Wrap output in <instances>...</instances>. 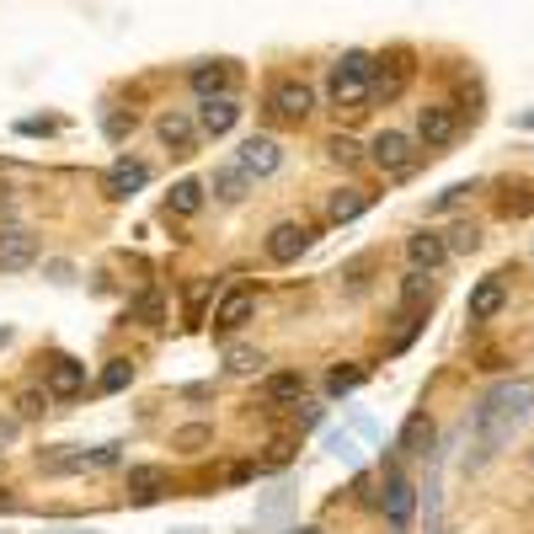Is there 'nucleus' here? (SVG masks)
Here are the masks:
<instances>
[{
    "label": "nucleus",
    "mask_w": 534,
    "mask_h": 534,
    "mask_svg": "<svg viewBox=\"0 0 534 534\" xmlns=\"http://www.w3.org/2000/svg\"><path fill=\"white\" fill-rule=\"evenodd\" d=\"M529 417H534V380H502V385H492L476 401V412H470V449H476V454H470L465 465L481 470L486 460H497V454L524 433Z\"/></svg>",
    "instance_id": "obj_1"
},
{
    "label": "nucleus",
    "mask_w": 534,
    "mask_h": 534,
    "mask_svg": "<svg viewBox=\"0 0 534 534\" xmlns=\"http://www.w3.org/2000/svg\"><path fill=\"white\" fill-rule=\"evenodd\" d=\"M369 91H374V54L348 49L332 65V75H326V97H332L337 113H358L369 102Z\"/></svg>",
    "instance_id": "obj_2"
},
{
    "label": "nucleus",
    "mask_w": 534,
    "mask_h": 534,
    "mask_svg": "<svg viewBox=\"0 0 534 534\" xmlns=\"http://www.w3.org/2000/svg\"><path fill=\"white\" fill-rule=\"evenodd\" d=\"M369 161L385 171V177H412L417 161H422V150H417V139L412 134H401V129H380L369 139Z\"/></svg>",
    "instance_id": "obj_3"
},
{
    "label": "nucleus",
    "mask_w": 534,
    "mask_h": 534,
    "mask_svg": "<svg viewBox=\"0 0 534 534\" xmlns=\"http://www.w3.org/2000/svg\"><path fill=\"white\" fill-rule=\"evenodd\" d=\"M310 241H316V230H310V225H300V219H278V225L267 230L262 251H267V262L289 267V262H300L305 251H310Z\"/></svg>",
    "instance_id": "obj_4"
},
{
    "label": "nucleus",
    "mask_w": 534,
    "mask_h": 534,
    "mask_svg": "<svg viewBox=\"0 0 534 534\" xmlns=\"http://www.w3.org/2000/svg\"><path fill=\"white\" fill-rule=\"evenodd\" d=\"M460 139V113H454V102H428L417 107V145L428 150H444Z\"/></svg>",
    "instance_id": "obj_5"
},
{
    "label": "nucleus",
    "mask_w": 534,
    "mask_h": 534,
    "mask_svg": "<svg viewBox=\"0 0 534 534\" xmlns=\"http://www.w3.org/2000/svg\"><path fill=\"white\" fill-rule=\"evenodd\" d=\"M267 113L284 118V123H305L310 113H316V91H310L305 81H273V91H267Z\"/></svg>",
    "instance_id": "obj_6"
},
{
    "label": "nucleus",
    "mask_w": 534,
    "mask_h": 534,
    "mask_svg": "<svg viewBox=\"0 0 534 534\" xmlns=\"http://www.w3.org/2000/svg\"><path fill=\"white\" fill-rule=\"evenodd\" d=\"M235 166H241L246 177H273V171L284 166V145H278L273 134H246L241 150H235Z\"/></svg>",
    "instance_id": "obj_7"
},
{
    "label": "nucleus",
    "mask_w": 534,
    "mask_h": 534,
    "mask_svg": "<svg viewBox=\"0 0 534 534\" xmlns=\"http://www.w3.org/2000/svg\"><path fill=\"white\" fill-rule=\"evenodd\" d=\"M251 316H257V289H246V284L225 289V294H219V305H214V337L241 332Z\"/></svg>",
    "instance_id": "obj_8"
},
{
    "label": "nucleus",
    "mask_w": 534,
    "mask_h": 534,
    "mask_svg": "<svg viewBox=\"0 0 534 534\" xmlns=\"http://www.w3.org/2000/svg\"><path fill=\"white\" fill-rule=\"evenodd\" d=\"M380 508L390 518V529L406 534V524H412V513H417V486L401 476V470H390L385 476V497H380Z\"/></svg>",
    "instance_id": "obj_9"
},
{
    "label": "nucleus",
    "mask_w": 534,
    "mask_h": 534,
    "mask_svg": "<svg viewBox=\"0 0 534 534\" xmlns=\"http://www.w3.org/2000/svg\"><path fill=\"white\" fill-rule=\"evenodd\" d=\"M38 262V235L22 230V225H6L0 230V273H27Z\"/></svg>",
    "instance_id": "obj_10"
},
{
    "label": "nucleus",
    "mask_w": 534,
    "mask_h": 534,
    "mask_svg": "<svg viewBox=\"0 0 534 534\" xmlns=\"http://www.w3.org/2000/svg\"><path fill=\"white\" fill-rule=\"evenodd\" d=\"M145 182H150V161H139V155H118V161L107 166V177H102L107 198H134Z\"/></svg>",
    "instance_id": "obj_11"
},
{
    "label": "nucleus",
    "mask_w": 534,
    "mask_h": 534,
    "mask_svg": "<svg viewBox=\"0 0 534 534\" xmlns=\"http://www.w3.org/2000/svg\"><path fill=\"white\" fill-rule=\"evenodd\" d=\"M235 123H241V102H235V97L198 102V134H203V139H225Z\"/></svg>",
    "instance_id": "obj_12"
},
{
    "label": "nucleus",
    "mask_w": 534,
    "mask_h": 534,
    "mask_svg": "<svg viewBox=\"0 0 534 534\" xmlns=\"http://www.w3.org/2000/svg\"><path fill=\"white\" fill-rule=\"evenodd\" d=\"M155 139H161L171 155H193V150H198V118L161 113V118H155Z\"/></svg>",
    "instance_id": "obj_13"
},
{
    "label": "nucleus",
    "mask_w": 534,
    "mask_h": 534,
    "mask_svg": "<svg viewBox=\"0 0 534 534\" xmlns=\"http://www.w3.org/2000/svg\"><path fill=\"white\" fill-rule=\"evenodd\" d=\"M193 91H198V102H209V97H230V86H235V65L230 59H203V65H193Z\"/></svg>",
    "instance_id": "obj_14"
},
{
    "label": "nucleus",
    "mask_w": 534,
    "mask_h": 534,
    "mask_svg": "<svg viewBox=\"0 0 534 534\" xmlns=\"http://www.w3.org/2000/svg\"><path fill=\"white\" fill-rule=\"evenodd\" d=\"M508 273H492V278H481L476 289H470V300H465V316L470 321H492L502 305H508V284H502Z\"/></svg>",
    "instance_id": "obj_15"
},
{
    "label": "nucleus",
    "mask_w": 534,
    "mask_h": 534,
    "mask_svg": "<svg viewBox=\"0 0 534 534\" xmlns=\"http://www.w3.org/2000/svg\"><path fill=\"white\" fill-rule=\"evenodd\" d=\"M406 262H412L417 273H433V267H444V262H449L444 235H438V230H417V235H406Z\"/></svg>",
    "instance_id": "obj_16"
},
{
    "label": "nucleus",
    "mask_w": 534,
    "mask_h": 534,
    "mask_svg": "<svg viewBox=\"0 0 534 534\" xmlns=\"http://www.w3.org/2000/svg\"><path fill=\"white\" fill-rule=\"evenodd\" d=\"M49 390L54 401H75V396H86V364H75V358H54L49 364Z\"/></svg>",
    "instance_id": "obj_17"
},
{
    "label": "nucleus",
    "mask_w": 534,
    "mask_h": 534,
    "mask_svg": "<svg viewBox=\"0 0 534 534\" xmlns=\"http://www.w3.org/2000/svg\"><path fill=\"white\" fill-rule=\"evenodd\" d=\"M262 401L267 406H300L305 401V374L300 369H284V374H267V380H262Z\"/></svg>",
    "instance_id": "obj_18"
},
{
    "label": "nucleus",
    "mask_w": 534,
    "mask_h": 534,
    "mask_svg": "<svg viewBox=\"0 0 534 534\" xmlns=\"http://www.w3.org/2000/svg\"><path fill=\"white\" fill-rule=\"evenodd\" d=\"M166 214H171V219H193V214H203V182H198V177L171 182V193H166Z\"/></svg>",
    "instance_id": "obj_19"
},
{
    "label": "nucleus",
    "mask_w": 534,
    "mask_h": 534,
    "mask_svg": "<svg viewBox=\"0 0 534 534\" xmlns=\"http://www.w3.org/2000/svg\"><path fill=\"white\" fill-rule=\"evenodd\" d=\"M364 209H369L364 187H337V193L326 198V225H348V219H358Z\"/></svg>",
    "instance_id": "obj_20"
},
{
    "label": "nucleus",
    "mask_w": 534,
    "mask_h": 534,
    "mask_svg": "<svg viewBox=\"0 0 534 534\" xmlns=\"http://www.w3.org/2000/svg\"><path fill=\"white\" fill-rule=\"evenodd\" d=\"M406 75H412V65H396V59H374V91H369V102H390V97H401Z\"/></svg>",
    "instance_id": "obj_21"
},
{
    "label": "nucleus",
    "mask_w": 534,
    "mask_h": 534,
    "mask_svg": "<svg viewBox=\"0 0 534 534\" xmlns=\"http://www.w3.org/2000/svg\"><path fill=\"white\" fill-rule=\"evenodd\" d=\"M171 486V470L166 465H134L129 470V492H134V502H155Z\"/></svg>",
    "instance_id": "obj_22"
},
{
    "label": "nucleus",
    "mask_w": 534,
    "mask_h": 534,
    "mask_svg": "<svg viewBox=\"0 0 534 534\" xmlns=\"http://www.w3.org/2000/svg\"><path fill=\"white\" fill-rule=\"evenodd\" d=\"M209 187H214V198H219V203H241V198L251 193V177L230 161V166H219L214 177H209Z\"/></svg>",
    "instance_id": "obj_23"
},
{
    "label": "nucleus",
    "mask_w": 534,
    "mask_h": 534,
    "mask_svg": "<svg viewBox=\"0 0 534 534\" xmlns=\"http://www.w3.org/2000/svg\"><path fill=\"white\" fill-rule=\"evenodd\" d=\"M433 300V273H406L401 278V316H422V305Z\"/></svg>",
    "instance_id": "obj_24"
},
{
    "label": "nucleus",
    "mask_w": 534,
    "mask_h": 534,
    "mask_svg": "<svg viewBox=\"0 0 534 534\" xmlns=\"http://www.w3.org/2000/svg\"><path fill=\"white\" fill-rule=\"evenodd\" d=\"M401 449L406 454H428L433 449V417L428 412H412L401 422Z\"/></svg>",
    "instance_id": "obj_25"
},
{
    "label": "nucleus",
    "mask_w": 534,
    "mask_h": 534,
    "mask_svg": "<svg viewBox=\"0 0 534 534\" xmlns=\"http://www.w3.org/2000/svg\"><path fill=\"white\" fill-rule=\"evenodd\" d=\"M38 470H43V476H70V470H86V449H49V454H38Z\"/></svg>",
    "instance_id": "obj_26"
},
{
    "label": "nucleus",
    "mask_w": 534,
    "mask_h": 534,
    "mask_svg": "<svg viewBox=\"0 0 534 534\" xmlns=\"http://www.w3.org/2000/svg\"><path fill=\"white\" fill-rule=\"evenodd\" d=\"M364 380H369L364 364H337L332 374H326V396H348V390H358Z\"/></svg>",
    "instance_id": "obj_27"
},
{
    "label": "nucleus",
    "mask_w": 534,
    "mask_h": 534,
    "mask_svg": "<svg viewBox=\"0 0 534 534\" xmlns=\"http://www.w3.org/2000/svg\"><path fill=\"white\" fill-rule=\"evenodd\" d=\"M49 390H38V385H27V390H17V422H38L43 412H49Z\"/></svg>",
    "instance_id": "obj_28"
},
{
    "label": "nucleus",
    "mask_w": 534,
    "mask_h": 534,
    "mask_svg": "<svg viewBox=\"0 0 534 534\" xmlns=\"http://www.w3.org/2000/svg\"><path fill=\"white\" fill-rule=\"evenodd\" d=\"M129 380H134V364H129V358H113V364L102 369L97 390H102V396H118V390H129Z\"/></svg>",
    "instance_id": "obj_29"
},
{
    "label": "nucleus",
    "mask_w": 534,
    "mask_h": 534,
    "mask_svg": "<svg viewBox=\"0 0 534 534\" xmlns=\"http://www.w3.org/2000/svg\"><path fill=\"white\" fill-rule=\"evenodd\" d=\"M129 316H134L139 326H161V316H166V305H161V294H155V289H150V294H139V300L129 305Z\"/></svg>",
    "instance_id": "obj_30"
},
{
    "label": "nucleus",
    "mask_w": 534,
    "mask_h": 534,
    "mask_svg": "<svg viewBox=\"0 0 534 534\" xmlns=\"http://www.w3.org/2000/svg\"><path fill=\"white\" fill-rule=\"evenodd\" d=\"M203 444H214V428H203V422H187V428H177L171 433V449H203Z\"/></svg>",
    "instance_id": "obj_31"
},
{
    "label": "nucleus",
    "mask_w": 534,
    "mask_h": 534,
    "mask_svg": "<svg viewBox=\"0 0 534 534\" xmlns=\"http://www.w3.org/2000/svg\"><path fill=\"white\" fill-rule=\"evenodd\" d=\"M262 364H267V358L257 348H225V369L230 374H257Z\"/></svg>",
    "instance_id": "obj_32"
},
{
    "label": "nucleus",
    "mask_w": 534,
    "mask_h": 534,
    "mask_svg": "<svg viewBox=\"0 0 534 534\" xmlns=\"http://www.w3.org/2000/svg\"><path fill=\"white\" fill-rule=\"evenodd\" d=\"M444 246H449V257H454V251H476V246H481V230H476V225H454V230L444 235Z\"/></svg>",
    "instance_id": "obj_33"
},
{
    "label": "nucleus",
    "mask_w": 534,
    "mask_h": 534,
    "mask_svg": "<svg viewBox=\"0 0 534 534\" xmlns=\"http://www.w3.org/2000/svg\"><path fill=\"white\" fill-rule=\"evenodd\" d=\"M326 155H332L337 166H358V161H364V150H358L353 139H342V134H337V139H326Z\"/></svg>",
    "instance_id": "obj_34"
},
{
    "label": "nucleus",
    "mask_w": 534,
    "mask_h": 534,
    "mask_svg": "<svg viewBox=\"0 0 534 534\" xmlns=\"http://www.w3.org/2000/svg\"><path fill=\"white\" fill-rule=\"evenodd\" d=\"M470 193H476V182H454V187H444V193H438V203H433V214H444V209H454V203H465Z\"/></svg>",
    "instance_id": "obj_35"
},
{
    "label": "nucleus",
    "mask_w": 534,
    "mask_h": 534,
    "mask_svg": "<svg viewBox=\"0 0 534 534\" xmlns=\"http://www.w3.org/2000/svg\"><path fill=\"white\" fill-rule=\"evenodd\" d=\"M107 465H118V444H102L86 454V470H107Z\"/></svg>",
    "instance_id": "obj_36"
},
{
    "label": "nucleus",
    "mask_w": 534,
    "mask_h": 534,
    "mask_svg": "<svg viewBox=\"0 0 534 534\" xmlns=\"http://www.w3.org/2000/svg\"><path fill=\"white\" fill-rule=\"evenodd\" d=\"M326 444H332V454H337V460H353V438H348V433H332V438H326Z\"/></svg>",
    "instance_id": "obj_37"
},
{
    "label": "nucleus",
    "mask_w": 534,
    "mask_h": 534,
    "mask_svg": "<svg viewBox=\"0 0 534 534\" xmlns=\"http://www.w3.org/2000/svg\"><path fill=\"white\" fill-rule=\"evenodd\" d=\"M11 438H17V417H0V449H6Z\"/></svg>",
    "instance_id": "obj_38"
},
{
    "label": "nucleus",
    "mask_w": 534,
    "mask_h": 534,
    "mask_svg": "<svg viewBox=\"0 0 534 534\" xmlns=\"http://www.w3.org/2000/svg\"><path fill=\"white\" fill-rule=\"evenodd\" d=\"M6 342H11V326H0V348H6Z\"/></svg>",
    "instance_id": "obj_39"
},
{
    "label": "nucleus",
    "mask_w": 534,
    "mask_h": 534,
    "mask_svg": "<svg viewBox=\"0 0 534 534\" xmlns=\"http://www.w3.org/2000/svg\"><path fill=\"white\" fill-rule=\"evenodd\" d=\"M289 534H316V529H289Z\"/></svg>",
    "instance_id": "obj_40"
},
{
    "label": "nucleus",
    "mask_w": 534,
    "mask_h": 534,
    "mask_svg": "<svg viewBox=\"0 0 534 534\" xmlns=\"http://www.w3.org/2000/svg\"><path fill=\"white\" fill-rule=\"evenodd\" d=\"M0 454H6V449H0Z\"/></svg>",
    "instance_id": "obj_41"
}]
</instances>
